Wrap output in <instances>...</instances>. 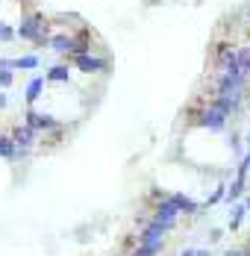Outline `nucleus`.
Here are the masks:
<instances>
[{"instance_id": "nucleus-12", "label": "nucleus", "mask_w": 250, "mask_h": 256, "mask_svg": "<svg viewBox=\"0 0 250 256\" xmlns=\"http://www.w3.org/2000/svg\"><path fill=\"white\" fill-rule=\"evenodd\" d=\"M44 86H48V80H44V77H32L30 82H26V88H24L26 106H36V103L42 100V94H44Z\"/></svg>"}, {"instance_id": "nucleus-25", "label": "nucleus", "mask_w": 250, "mask_h": 256, "mask_svg": "<svg viewBox=\"0 0 250 256\" xmlns=\"http://www.w3.org/2000/svg\"><path fill=\"white\" fill-rule=\"evenodd\" d=\"M221 256H242V248H232V250H224Z\"/></svg>"}, {"instance_id": "nucleus-16", "label": "nucleus", "mask_w": 250, "mask_h": 256, "mask_svg": "<svg viewBox=\"0 0 250 256\" xmlns=\"http://www.w3.org/2000/svg\"><path fill=\"white\" fill-rule=\"evenodd\" d=\"M36 68H42V56H38V53L15 56V71H36Z\"/></svg>"}, {"instance_id": "nucleus-7", "label": "nucleus", "mask_w": 250, "mask_h": 256, "mask_svg": "<svg viewBox=\"0 0 250 256\" xmlns=\"http://www.w3.org/2000/svg\"><path fill=\"white\" fill-rule=\"evenodd\" d=\"M92 50H94V32L86 24H80L74 30V44H71V53H68V56H82V53H92ZM68 56H65V59H68Z\"/></svg>"}, {"instance_id": "nucleus-23", "label": "nucleus", "mask_w": 250, "mask_h": 256, "mask_svg": "<svg viewBox=\"0 0 250 256\" xmlns=\"http://www.w3.org/2000/svg\"><path fill=\"white\" fill-rule=\"evenodd\" d=\"M0 68H9V71H15V56H0Z\"/></svg>"}, {"instance_id": "nucleus-4", "label": "nucleus", "mask_w": 250, "mask_h": 256, "mask_svg": "<svg viewBox=\"0 0 250 256\" xmlns=\"http://www.w3.org/2000/svg\"><path fill=\"white\" fill-rule=\"evenodd\" d=\"M24 124H30V127L38 130V132H62V130H65V124H62L53 112H42V109H36V106H26Z\"/></svg>"}, {"instance_id": "nucleus-19", "label": "nucleus", "mask_w": 250, "mask_h": 256, "mask_svg": "<svg viewBox=\"0 0 250 256\" xmlns=\"http://www.w3.org/2000/svg\"><path fill=\"white\" fill-rule=\"evenodd\" d=\"M12 42H15V24L0 21V44H12Z\"/></svg>"}, {"instance_id": "nucleus-24", "label": "nucleus", "mask_w": 250, "mask_h": 256, "mask_svg": "<svg viewBox=\"0 0 250 256\" xmlns=\"http://www.w3.org/2000/svg\"><path fill=\"white\" fill-rule=\"evenodd\" d=\"M6 106H9V98H6V92L0 88V109H6Z\"/></svg>"}, {"instance_id": "nucleus-28", "label": "nucleus", "mask_w": 250, "mask_h": 256, "mask_svg": "<svg viewBox=\"0 0 250 256\" xmlns=\"http://www.w3.org/2000/svg\"><path fill=\"white\" fill-rule=\"evenodd\" d=\"M242 256H250V248H242Z\"/></svg>"}, {"instance_id": "nucleus-1", "label": "nucleus", "mask_w": 250, "mask_h": 256, "mask_svg": "<svg viewBox=\"0 0 250 256\" xmlns=\"http://www.w3.org/2000/svg\"><path fill=\"white\" fill-rule=\"evenodd\" d=\"M50 32H53L50 18L44 15V12H36V9H32V12H21L18 24H15V38L30 42L36 50H48Z\"/></svg>"}, {"instance_id": "nucleus-15", "label": "nucleus", "mask_w": 250, "mask_h": 256, "mask_svg": "<svg viewBox=\"0 0 250 256\" xmlns=\"http://www.w3.org/2000/svg\"><path fill=\"white\" fill-rule=\"evenodd\" d=\"M82 24V18L80 15H65V12H59V15H53L50 18V26H56V30H76V26Z\"/></svg>"}, {"instance_id": "nucleus-20", "label": "nucleus", "mask_w": 250, "mask_h": 256, "mask_svg": "<svg viewBox=\"0 0 250 256\" xmlns=\"http://www.w3.org/2000/svg\"><path fill=\"white\" fill-rule=\"evenodd\" d=\"M12 82H15V71L0 68V88H12Z\"/></svg>"}, {"instance_id": "nucleus-6", "label": "nucleus", "mask_w": 250, "mask_h": 256, "mask_svg": "<svg viewBox=\"0 0 250 256\" xmlns=\"http://www.w3.org/2000/svg\"><path fill=\"white\" fill-rule=\"evenodd\" d=\"M156 224H162L165 230L171 232V230H176L180 227V209H176L174 204H171V198H162V200H156V206H153V215H150Z\"/></svg>"}, {"instance_id": "nucleus-27", "label": "nucleus", "mask_w": 250, "mask_h": 256, "mask_svg": "<svg viewBox=\"0 0 250 256\" xmlns=\"http://www.w3.org/2000/svg\"><path fill=\"white\" fill-rule=\"evenodd\" d=\"M242 200H244V206H248V215H250V194H244Z\"/></svg>"}, {"instance_id": "nucleus-5", "label": "nucleus", "mask_w": 250, "mask_h": 256, "mask_svg": "<svg viewBox=\"0 0 250 256\" xmlns=\"http://www.w3.org/2000/svg\"><path fill=\"white\" fill-rule=\"evenodd\" d=\"M9 136H12V138H15V144H18V162H21V159H30L32 148H36V144H38V138H42V132H38V130H32L30 124H18V127H12Z\"/></svg>"}, {"instance_id": "nucleus-3", "label": "nucleus", "mask_w": 250, "mask_h": 256, "mask_svg": "<svg viewBox=\"0 0 250 256\" xmlns=\"http://www.w3.org/2000/svg\"><path fill=\"white\" fill-rule=\"evenodd\" d=\"M71 68L86 74V77H106L112 71V59L109 56H100V53H82V56H68Z\"/></svg>"}, {"instance_id": "nucleus-14", "label": "nucleus", "mask_w": 250, "mask_h": 256, "mask_svg": "<svg viewBox=\"0 0 250 256\" xmlns=\"http://www.w3.org/2000/svg\"><path fill=\"white\" fill-rule=\"evenodd\" d=\"M0 156L6 162H18V144L9 132H0Z\"/></svg>"}, {"instance_id": "nucleus-21", "label": "nucleus", "mask_w": 250, "mask_h": 256, "mask_svg": "<svg viewBox=\"0 0 250 256\" xmlns=\"http://www.w3.org/2000/svg\"><path fill=\"white\" fill-rule=\"evenodd\" d=\"M221 238H224V230H218V227H215V230H209V244H218Z\"/></svg>"}, {"instance_id": "nucleus-2", "label": "nucleus", "mask_w": 250, "mask_h": 256, "mask_svg": "<svg viewBox=\"0 0 250 256\" xmlns=\"http://www.w3.org/2000/svg\"><path fill=\"white\" fill-rule=\"evenodd\" d=\"M192 124L200 130H206V132H226L230 127V118H226L221 109H215L212 103H200L198 109H192Z\"/></svg>"}, {"instance_id": "nucleus-17", "label": "nucleus", "mask_w": 250, "mask_h": 256, "mask_svg": "<svg viewBox=\"0 0 250 256\" xmlns=\"http://www.w3.org/2000/svg\"><path fill=\"white\" fill-rule=\"evenodd\" d=\"M226 148H230L232 159L238 162V159H242V154H244V138H242V132H230V136H226Z\"/></svg>"}, {"instance_id": "nucleus-9", "label": "nucleus", "mask_w": 250, "mask_h": 256, "mask_svg": "<svg viewBox=\"0 0 250 256\" xmlns=\"http://www.w3.org/2000/svg\"><path fill=\"white\" fill-rule=\"evenodd\" d=\"M71 44H74V30H56V32H50L48 50H53L59 59H65L71 53Z\"/></svg>"}, {"instance_id": "nucleus-11", "label": "nucleus", "mask_w": 250, "mask_h": 256, "mask_svg": "<svg viewBox=\"0 0 250 256\" xmlns=\"http://www.w3.org/2000/svg\"><path fill=\"white\" fill-rule=\"evenodd\" d=\"M244 192H248V180L236 177L232 182H226V192H224V200H221V204L232 206L236 200H242V198H244Z\"/></svg>"}, {"instance_id": "nucleus-10", "label": "nucleus", "mask_w": 250, "mask_h": 256, "mask_svg": "<svg viewBox=\"0 0 250 256\" xmlns=\"http://www.w3.org/2000/svg\"><path fill=\"white\" fill-rule=\"evenodd\" d=\"M44 80H48V82H62V86H68V82L74 80V68H71V62H68V59H59V62L48 65Z\"/></svg>"}, {"instance_id": "nucleus-8", "label": "nucleus", "mask_w": 250, "mask_h": 256, "mask_svg": "<svg viewBox=\"0 0 250 256\" xmlns=\"http://www.w3.org/2000/svg\"><path fill=\"white\" fill-rule=\"evenodd\" d=\"M168 198H171V204L180 209V215L198 218V215H203V212H206V209H203V204H198L194 198H188V194H182V192H168Z\"/></svg>"}, {"instance_id": "nucleus-22", "label": "nucleus", "mask_w": 250, "mask_h": 256, "mask_svg": "<svg viewBox=\"0 0 250 256\" xmlns=\"http://www.w3.org/2000/svg\"><path fill=\"white\" fill-rule=\"evenodd\" d=\"M150 198H153V200H162V198H168V192L159 188V186H153V188H150Z\"/></svg>"}, {"instance_id": "nucleus-13", "label": "nucleus", "mask_w": 250, "mask_h": 256, "mask_svg": "<svg viewBox=\"0 0 250 256\" xmlns=\"http://www.w3.org/2000/svg\"><path fill=\"white\" fill-rule=\"evenodd\" d=\"M244 218H248V206H244V200H236V204H232V209H230V232H238V230H242Z\"/></svg>"}, {"instance_id": "nucleus-18", "label": "nucleus", "mask_w": 250, "mask_h": 256, "mask_svg": "<svg viewBox=\"0 0 250 256\" xmlns=\"http://www.w3.org/2000/svg\"><path fill=\"white\" fill-rule=\"evenodd\" d=\"M236 59H238V68L244 71V77L250 74V44H238L236 48Z\"/></svg>"}, {"instance_id": "nucleus-26", "label": "nucleus", "mask_w": 250, "mask_h": 256, "mask_svg": "<svg viewBox=\"0 0 250 256\" xmlns=\"http://www.w3.org/2000/svg\"><path fill=\"white\" fill-rule=\"evenodd\" d=\"M180 256H194V248H186V250H182Z\"/></svg>"}]
</instances>
